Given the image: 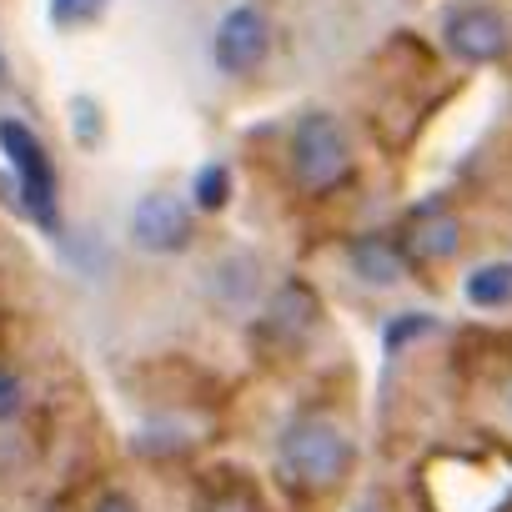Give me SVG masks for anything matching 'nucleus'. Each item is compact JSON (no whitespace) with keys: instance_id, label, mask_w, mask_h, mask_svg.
<instances>
[{"instance_id":"obj_1","label":"nucleus","mask_w":512,"mask_h":512,"mask_svg":"<svg viewBox=\"0 0 512 512\" xmlns=\"http://www.w3.org/2000/svg\"><path fill=\"white\" fill-rule=\"evenodd\" d=\"M352 467V442L337 422L327 417H297L282 427L277 437V472L292 482V487H307V492H322V487H337Z\"/></svg>"},{"instance_id":"obj_2","label":"nucleus","mask_w":512,"mask_h":512,"mask_svg":"<svg viewBox=\"0 0 512 512\" xmlns=\"http://www.w3.org/2000/svg\"><path fill=\"white\" fill-rule=\"evenodd\" d=\"M292 176L307 196H327L352 176V141L332 111H307L292 126Z\"/></svg>"},{"instance_id":"obj_3","label":"nucleus","mask_w":512,"mask_h":512,"mask_svg":"<svg viewBox=\"0 0 512 512\" xmlns=\"http://www.w3.org/2000/svg\"><path fill=\"white\" fill-rule=\"evenodd\" d=\"M0 151L11 156V166H16V176H21V201H26V211H31L46 231H56V226H61L56 166H51L41 136H36L26 121H11V116H6V121H0Z\"/></svg>"},{"instance_id":"obj_4","label":"nucleus","mask_w":512,"mask_h":512,"mask_svg":"<svg viewBox=\"0 0 512 512\" xmlns=\"http://www.w3.org/2000/svg\"><path fill=\"white\" fill-rule=\"evenodd\" d=\"M272 51V21L262 6H231L221 21H216V36H211V56H216V71L226 76H251L256 66L267 61Z\"/></svg>"},{"instance_id":"obj_5","label":"nucleus","mask_w":512,"mask_h":512,"mask_svg":"<svg viewBox=\"0 0 512 512\" xmlns=\"http://www.w3.org/2000/svg\"><path fill=\"white\" fill-rule=\"evenodd\" d=\"M442 46L462 66H492V61L507 56L512 36H507L502 11H492V6H457L442 21Z\"/></svg>"},{"instance_id":"obj_6","label":"nucleus","mask_w":512,"mask_h":512,"mask_svg":"<svg viewBox=\"0 0 512 512\" xmlns=\"http://www.w3.org/2000/svg\"><path fill=\"white\" fill-rule=\"evenodd\" d=\"M457 472V462L452 457H442L437 467H427V512H447L457 497H467V492H452L447 487V477ZM472 497L477 502H467V512H507L512 507V467H497V462H477L472 457Z\"/></svg>"},{"instance_id":"obj_7","label":"nucleus","mask_w":512,"mask_h":512,"mask_svg":"<svg viewBox=\"0 0 512 512\" xmlns=\"http://www.w3.org/2000/svg\"><path fill=\"white\" fill-rule=\"evenodd\" d=\"M131 241L156 256L181 251L191 241V206L176 191H146L131 211Z\"/></svg>"},{"instance_id":"obj_8","label":"nucleus","mask_w":512,"mask_h":512,"mask_svg":"<svg viewBox=\"0 0 512 512\" xmlns=\"http://www.w3.org/2000/svg\"><path fill=\"white\" fill-rule=\"evenodd\" d=\"M457 241H462V221L442 201L417 206L402 226V256H412V262H447Z\"/></svg>"},{"instance_id":"obj_9","label":"nucleus","mask_w":512,"mask_h":512,"mask_svg":"<svg viewBox=\"0 0 512 512\" xmlns=\"http://www.w3.org/2000/svg\"><path fill=\"white\" fill-rule=\"evenodd\" d=\"M347 262L352 272L367 282V287H397L407 277V262H402V246H392L387 236H357L347 246Z\"/></svg>"},{"instance_id":"obj_10","label":"nucleus","mask_w":512,"mask_h":512,"mask_svg":"<svg viewBox=\"0 0 512 512\" xmlns=\"http://www.w3.org/2000/svg\"><path fill=\"white\" fill-rule=\"evenodd\" d=\"M462 297L482 312H497V307H512V262H482L467 272L462 282Z\"/></svg>"},{"instance_id":"obj_11","label":"nucleus","mask_w":512,"mask_h":512,"mask_svg":"<svg viewBox=\"0 0 512 512\" xmlns=\"http://www.w3.org/2000/svg\"><path fill=\"white\" fill-rule=\"evenodd\" d=\"M191 201H196L201 211H221V206L231 201V171H226V166H201L196 181H191Z\"/></svg>"},{"instance_id":"obj_12","label":"nucleus","mask_w":512,"mask_h":512,"mask_svg":"<svg viewBox=\"0 0 512 512\" xmlns=\"http://www.w3.org/2000/svg\"><path fill=\"white\" fill-rule=\"evenodd\" d=\"M106 11V0H51V21L56 26H91Z\"/></svg>"},{"instance_id":"obj_13","label":"nucleus","mask_w":512,"mask_h":512,"mask_svg":"<svg viewBox=\"0 0 512 512\" xmlns=\"http://www.w3.org/2000/svg\"><path fill=\"white\" fill-rule=\"evenodd\" d=\"M427 332H437V322H432V317L407 312V317L387 322V347H392V352H402V347H412V342H417V337H427Z\"/></svg>"},{"instance_id":"obj_14","label":"nucleus","mask_w":512,"mask_h":512,"mask_svg":"<svg viewBox=\"0 0 512 512\" xmlns=\"http://www.w3.org/2000/svg\"><path fill=\"white\" fill-rule=\"evenodd\" d=\"M16 412H21V382L0 367V422H11Z\"/></svg>"},{"instance_id":"obj_15","label":"nucleus","mask_w":512,"mask_h":512,"mask_svg":"<svg viewBox=\"0 0 512 512\" xmlns=\"http://www.w3.org/2000/svg\"><path fill=\"white\" fill-rule=\"evenodd\" d=\"M201 512H256V507H251V502H246L241 492H221V497H211V502H206Z\"/></svg>"},{"instance_id":"obj_16","label":"nucleus","mask_w":512,"mask_h":512,"mask_svg":"<svg viewBox=\"0 0 512 512\" xmlns=\"http://www.w3.org/2000/svg\"><path fill=\"white\" fill-rule=\"evenodd\" d=\"M96 512H136V502H131L126 492H106V497L96 502Z\"/></svg>"},{"instance_id":"obj_17","label":"nucleus","mask_w":512,"mask_h":512,"mask_svg":"<svg viewBox=\"0 0 512 512\" xmlns=\"http://www.w3.org/2000/svg\"><path fill=\"white\" fill-rule=\"evenodd\" d=\"M352 512H382V502H377V497H362V502H357Z\"/></svg>"}]
</instances>
